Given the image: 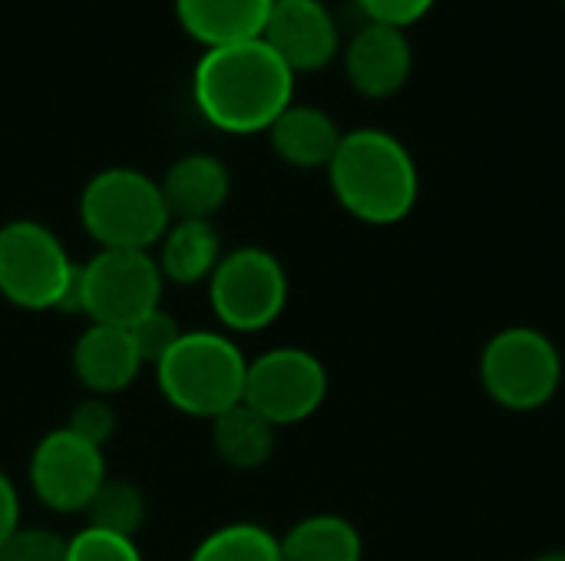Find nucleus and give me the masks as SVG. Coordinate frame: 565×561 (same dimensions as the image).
Returning a JSON list of instances; mask_svg holds the SVG:
<instances>
[{
    "label": "nucleus",
    "mask_w": 565,
    "mask_h": 561,
    "mask_svg": "<svg viewBox=\"0 0 565 561\" xmlns=\"http://www.w3.org/2000/svg\"><path fill=\"white\" fill-rule=\"evenodd\" d=\"M66 561H142V552H139L136 539L86 526L70 539Z\"/></svg>",
    "instance_id": "nucleus-23"
},
{
    "label": "nucleus",
    "mask_w": 565,
    "mask_h": 561,
    "mask_svg": "<svg viewBox=\"0 0 565 561\" xmlns=\"http://www.w3.org/2000/svg\"><path fill=\"white\" fill-rule=\"evenodd\" d=\"M86 519H89L86 526L93 529L132 539L139 526L146 522V496L136 483L106 476V483L96 489V496L86 506Z\"/></svg>",
    "instance_id": "nucleus-21"
},
{
    "label": "nucleus",
    "mask_w": 565,
    "mask_h": 561,
    "mask_svg": "<svg viewBox=\"0 0 565 561\" xmlns=\"http://www.w3.org/2000/svg\"><path fill=\"white\" fill-rule=\"evenodd\" d=\"M116 423H119L116 420V410H113V403L106 397H86V400H79L73 407V413L66 420V430H73L76 436H83L86 443H93V446L103 450V443L113 440Z\"/></svg>",
    "instance_id": "nucleus-25"
},
{
    "label": "nucleus",
    "mask_w": 565,
    "mask_h": 561,
    "mask_svg": "<svg viewBox=\"0 0 565 561\" xmlns=\"http://www.w3.org/2000/svg\"><path fill=\"white\" fill-rule=\"evenodd\" d=\"M262 40L291 73H315L338 56L341 26L324 0H275Z\"/></svg>",
    "instance_id": "nucleus-11"
},
{
    "label": "nucleus",
    "mask_w": 565,
    "mask_h": 561,
    "mask_svg": "<svg viewBox=\"0 0 565 561\" xmlns=\"http://www.w3.org/2000/svg\"><path fill=\"white\" fill-rule=\"evenodd\" d=\"M563 3H565V0H563Z\"/></svg>",
    "instance_id": "nucleus-29"
},
{
    "label": "nucleus",
    "mask_w": 565,
    "mask_h": 561,
    "mask_svg": "<svg viewBox=\"0 0 565 561\" xmlns=\"http://www.w3.org/2000/svg\"><path fill=\"white\" fill-rule=\"evenodd\" d=\"M533 561H565V552H543V555H536Z\"/></svg>",
    "instance_id": "nucleus-28"
},
{
    "label": "nucleus",
    "mask_w": 565,
    "mask_h": 561,
    "mask_svg": "<svg viewBox=\"0 0 565 561\" xmlns=\"http://www.w3.org/2000/svg\"><path fill=\"white\" fill-rule=\"evenodd\" d=\"M30 489L33 496L60 516L86 513L96 489L106 483L103 450L60 427L50 430L30 453Z\"/></svg>",
    "instance_id": "nucleus-10"
},
{
    "label": "nucleus",
    "mask_w": 565,
    "mask_h": 561,
    "mask_svg": "<svg viewBox=\"0 0 565 561\" xmlns=\"http://www.w3.org/2000/svg\"><path fill=\"white\" fill-rule=\"evenodd\" d=\"M126 331H129V337H132L142 364H149V367H156L172 350V344L182 337V327L175 324V317L162 304L152 308L149 314H142L139 321H132Z\"/></svg>",
    "instance_id": "nucleus-22"
},
{
    "label": "nucleus",
    "mask_w": 565,
    "mask_h": 561,
    "mask_svg": "<svg viewBox=\"0 0 565 561\" xmlns=\"http://www.w3.org/2000/svg\"><path fill=\"white\" fill-rule=\"evenodd\" d=\"M222 238L209 218H172L159 241V271L172 284H199L212 278L222 261Z\"/></svg>",
    "instance_id": "nucleus-17"
},
{
    "label": "nucleus",
    "mask_w": 565,
    "mask_h": 561,
    "mask_svg": "<svg viewBox=\"0 0 565 561\" xmlns=\"http://www.w3.org/2000/svg\"><path fill=\"white\" fill-rule=\"evenodd\" d=\"M70 539L43 526H20L0 549V561H66Z\"/></svg>",
    "instance_id": "nucleus-24"
},
{
    "label": "nucleus",
    "mask_w": 565,
    "mask_h": 561,
    "mask_svg": "<svg viewBox=\"0 0 565 561\" xmlns=\"http://www.w3.org/2000/svg\"><path fill=\"white\" fill-rule=\"evenodd\" d=\"M76 261L36 218L0 225V298L20 311H60Z\"/></svg>",
    "instance_id": "nucleus-7"
},
{
    "label": "nucleus",
    "mask_w": 565,
    "mask_h": 561,
    "mask_svg": "<svg viewBox=\"0 0 565 561\" xmlns=\"http://www.w3.org/2000/svg\"><path fill=\"white\" fill-rule=\"evenodd\" d=\"M328 182L338 205L364 225H397L420 198V172L411 149L384 129L344 132Z\"/></svg>",
    "instance_id": "nucleus-2"
},
{
    "label": "nucleus",
    "mask_w": 565,
    "mask_h": 561,
    "mask_svg": "<svg viewBox=\"0 0 565 561\" xmlns=\"http://www.w3.org/2000/svg\"><path fill=\"white\" fill-rule=\"evenodd\" d=\"M437 0H358V10L364 20L387 23V26H411L417 23Z\"/></svg>",
    "instance_id": "nucleus-26"
},
{
    "label": "nucleus",
    "mask_w": 565,
    "mask_h": 561,
    "mask_svg": "<svg viewBox=\"0 0 565 561\" xmlns=\"http://www.w3.org/2000/svg\"><path fill=\"white\" fill-rule=\"evenodd\" d=\"M271 149L281 162L295 169H328L344 132L338 119L308 103H291L271 126H268Z\"/></svg>",
    "instance_id": "nucleus-15"
},
{
    "label": "nucleus",
    "mask_w": 565,
    "mask_h": 561,
    "mask_svg": "<svg viewBox=\"0 0 565 561\" xmlns=\"http://www.w3.org/2000/svg\"><path fill=\"white\" fill-rule=\"evenodd\" d=\"M142 357L126 327L89 324L73 344V374L89 397H113L136 384Z\"/></svg>",
    "instance_id": "nucleus-13"
},
{
    "label": "nucleus",
    "mask_w": 565,
    "mask_h": 561,
    "mask_svg": "<svg viewBox=\"0 0 565 561\" xmlns=\"http://www.w3.org/2000/svg\"><path fill=\"white\" fill-rule=\"evenodd\" d=\"M162 195L172 218H209L228 202L232 172L212 152H189L162 175Z\"/></svg>",
    "instance_id": "nucleus-14"
},
{
    "label": "nucleus",
    "mask_w": 565,
    "mask_h": 561,
    "mask_svg": "<svg viewBox=\"0 0 565 561\" xmlns=\"http://www.w3.org/2000/svg\"><path fill=\"white\" fill-rule=\"evenodd\" d=\"M288 271L258 245H242L222 255L209 278V308L232 334H258L271 327L288 308Z\"/></svg>",
    "instance_id": "nucleus-6"
},
{
    "label": "nucleus",
    "mask_w": 565,
    "mask_h": 561,
    "mask_svg": "<svg viewBox=\"0 0 565 561\" xmlns=\"http://www.w3.org/2000/svg\"><path fill=\"white\" fill-rule=\"evenodd\" d=\"M162 271L152 251L99 248L79 265V314L89 324L129 327L162 304Z\"/></svg>",
    "instance_id": "nucleus-8"
},
{
    "label": "nucleus",
    "mask_w": 565,
    "mask_h": 561,
    "mask_svg": "<svg viewBox=\"0 0 565 561\" xmlns=\"http://www.w3.org/2000/svg\"><path fill=\"white\" fill-rule=\"evenodd\" d=\"M414 69V50L401 26L364 20L344 43L348 83L367 99H387L404 89Z\"/></svg>",
    "instance_id": "nucleus-12"
},
{
    "label": "nucleus",
    "mask_w": 565,
    "mask_h": 561,
    "mask_svg": "<svg viewBox=\"0 0 565 561\" xmlns=\"http://www.w3.org/2000/svg\"><path fill=\"white\" fill-rule=\"evenodd\" d=\"M20 526H23L20 522V493L13 486V479L0 470V549Z\"/></svg>",
    "instance_id": "nucleus-27"
},
{
    "label": "nucleus",
    "mask_w": 565,
    "mask_h": 561,
    "mask_svg": "<svg viewBox=\"0 0 565 561\" xmlns=\"http://www.w3.org/2000/svg\"><path fill=\"white\" fill-rule=\"evenodd\" d=\"M480 384L510 413L543 410L563 387V354L536 327H507L480 354Z\"/></svg>",
    "instance_id": "nucleus-5"
},
{
    "label": "nucleus",
    "mask_w": 565,
    "mask_h": 561,
    "mask_svg": "<svg viewBox=\"0 0 565 561\" xmlns=\"http://www.w3.org/2000/svg\"><path fill=\"white\" fill-rule=\"evenodd\" d=\"M328 400V370L305 347H275L248 360L245 403L275 430L311 420Z\"/></svg>",
    "instance_id": "nucleus-9"
},
{
    "label": "nucleus",
    "mask_w": 565,
    "mask_h": 561,
    "mask_svg": "<svg viewBox=\"0 0 565 561\" xmlns=\"http://www.w3.org/2000/svg\"><path fill=\"white\" fill-rule=\"evenodd\" d=\"M281 561H361L364 539L344 516H308L295 522L281 539Z\"/></svg>",
    "instance_id": "nucleus-19"
},
{
    "label": "nucleus",
    "mask_w": 565,
    "mask_h": 561,
    "mask_svg": "<svg viewBox=\"0 0 565 561\" xmlns=\"http://www.w3.org/2000/svg\"><path fill=\"white\" fill-rule=\"evenodd\" d=\"M189 561H281V542L258 522H228L209 532Z\"/></svg>",
    "instance_id": "nucleus-20"
},
{
    "label": "nucleus",
    "mask_w": 565,
    "mask_h": 561,
    "mask_svg": "<svg viewBox=\"0 0 565 561\" xmlns=\"http://www.w3.org/2000/svg\"><path fill=\"white\" fill-rule=\"evenodd\" d=\"M79 222L99 248L152 251L172 225V215L152 175L109 165L83 185Z\"/></svg>",
    "instance_id": "nucleus-4"
},
{
    "label": "nucleus",
    "mask_w": 565,
    "mask_h": 561,
    "mask_svg": "<svg viewBox=\"0 0 565 561\" xmlns=\"http://www.w3.org/2000/svg\"><path fill=\"white\" fill-rule=\"evenodd\" d=\"M192 99L202 119L222 132H268L295 103V73L262 36L212 46L195 63Z\"/></svg>",
    "instance_id": "nucleus-1"
},
{
    "label": "nucleus",
    "mask_w": 565,
    "mask_h": 561,
    "mask_svg": "<svg viewBox=\"0 0 565 561\" xmlns=\"http://www.w3.org/2000/svg\"><path fill=\"white\" fill-rule=\"evenodd\" d=\"M275 0H175L179 26L205 50L258 40Z\"/></svg>",
    "instance_id": "nucleus-16"
},
{
    "label": "nucleus",
    "mask_w": 565,
    "mask_h": 561,
    "mask_svg": "<svg viewBox=\"0 0 565 561\" xmlns=\"http://www.w3.org/2000/svg\"><path fill=\"white\" fill-rule=\"evenodd\" d=\"M248 357L228 334L182 331L172 350L156 364V384L162 400L199 420H215L245 400Z\"/></svg>",
    "instance_id": "nucleus-3"
},
{
    "label": "nucleus",
    "mask_w": 565,
    "mask_h": 561,
    "mask_svg": "<svg viewBox=\"0 0 565 561\" xmlns=\"http://www.w3.org/2000/svg\"><path fill=\"white\" fill-rule=\"evenodd\" d=\"M278 430L255 413L245 400L212 420V446L218 460L232 470H258L275 453Z\"/></svg>",
    "instance_id": "nucleus-18"
}]
</instances>
